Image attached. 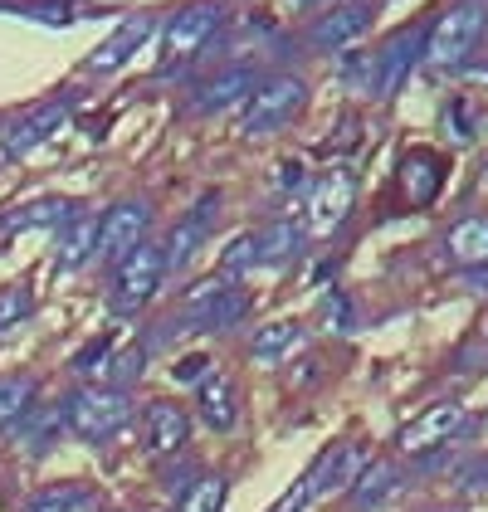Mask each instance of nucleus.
<instances>
[{"mask_svg": "<svg viewBox=\"0 0 488 512\" xmlns=\"http://www.w3.org/2000/svg\"><path fill=\"white\" fill-rule=\"evenodd\" d=\"M162 278H166L162 244H147V239H142L137 249H127L118 264H113V278H108V308H113V317L142 313V308L157 298Z\"/></svg>", "mask_w": 488, "mask_h": 512, "instance_id": "7ed1b4c3", "label": "nucleus"}, {"mask_svg": "<svg viewBox=\"0 0 488 512\" xmlns=\"http://www.w3.org/2000/svg\"><path fill=\"white\" fill-rule=\"evenodd\" d=\"M366 25H371V5L342 0V5H332L323 20L313 25V44L318 49H347V44H357L366 35Z\"/></svg>", "mask_w": 488, "mask_h": 512, "instance_id": "dca6fc26", "label": "nucleus"}, {"mask_svg": "<svg viewBox=\"0 0 488 512\" xmlns=\"http://www.w3.org/2000/svg\"><path fill=\"white\" fill-rule=\"evenodd\" d=\"M254 69H225L220 79H210L196 88V98H191V113H225L230 103H244L249 98V88H254Z\"/></svg>", "mask_w": 488, "mask_h": 512, "instance_id": "6ab92c4d", "label": "nucleus"}, {"mask_svg": "<svg viewBox=\"0 0 488 512\" xmlns=\"http://www.w3.org/2000/svg\"><path fill=\"white\" fill-rule=\"evenodd\" d=\"M220 25H225V10L215 0H196V5L176 10L166 20V35H162V74H176V69L196 64L205 49L215 44Z\"/></svg>", "mask_w": 488, "mask_h": 512, "instance_id": "39448f33", "label": "nucleus"}, {"mask_svg": "<svg viewBox=\"0 0 488 512\" xmlns=\"http://www.w3.org/2000/svg\"><path fill=\"white\" fill-rule=\"evenodd\" d=\"M79 205L74 200H64V196H44V200H30V205H20L0 230L5 235H20V230H49V225H64L69 215H74Z\"/></svg>", "mask_w": 488, "mask_h": 512, "instance_id": "4be33fe9", "label": "nucleus"}, {"mask_svg": "<svg viewBox=\"0 0 488 512\" xmlns=\"http://www.w3.org/2000/svg\"><path fill=\"white\" fill-rule=\"evenodd\" d=\"M10 430L25 444V454H44V449L59 439V430H64V410H30V405H25Z\"/></svg>", "mask_w": 488, "mask_h": 512, "instance_id": "5701e85b", "label": "nucleus"}, {"mask_svg": "<svg viewBox=\"0 0 488 512\" xmlns=\"http://www.w3.org/2000/svg\"><path fill=\"white\" fill-rule=\"evenodd\" d=\"M147 225H152L147 200H118L108 215H98V249H93V259L118 264L127 249H137L147 239Z\"/></svg>", "mask_w": 488, "mask_h": 512, "instance_id": "6e6552de", "label": "nucleus"}, {"mask_svg": "<svg viewBox=\"0 0 488 512\" xmlns=\"http://www.w3.org/2000/svg\"><path fill=\"white\" fill-rule=\"evenodd\" d=\"M259 264H284V259H293V249H298V225L293 220H274L269 230H259Z\"/></svg>", "mask_w": 488, "mask_h": 512, "instance_id": "bb28decb", "label": "nucleus"}, {"mask_svg": "<svg viewBox=\"0 0 488 512\" xmlns=\"http://www.w3.org/2000/svg\"><path fill=\"white\" fill-rule=\"evenodd\" d=\"M249 317V293L230 278H205V283H191L186 303H181V322L186 327H201V332H225Z\"/></svg>", "mask_w": 488, "mask_h": 512, "instance_id": "423d86ee", "label": "nucleus"}, {"mask_svg": "<svg viewBox=\"0 0 488 512\" xmlns=\"http://www.w3.org/2000/svg\"><path fill=\"white\" fill-rule=\"evenodd\" d=\"M464 425H469V410H464L459 400H440V405L420 410L406 430L396 434V449H401V454H425V449H440V444H449V439L464 430Z\"/></svg>", "mask_w": 488, "mask_h": 512, "instance_id": "1a4fd4ad", "label": "nucleus"}, {"mask_svg": "<svg viewBox=\"0 0 488 512\" xmlns=\"http://www.w3.org/2000/svg\"><path fill=\"white\" fill-rule=\"evenodd\" d=\"M59 410H64V430H74L83 444H103V439L127 430L132 395L122 386H79Z\"/></svg>", "mask_w": 488, "mask_h": 512, "instance_id": "f03ea898", "label": "nucleus"}, {"mask_svg": "<svg viewBox=\"0 0 488 512\" xmlns=\"http://www.w3.org/2000/svg\"><path fill=\"white\" fill-rule=\"evenodd\" d=\"M142 434H147V449H152L157 459H171V454H181L186 439H191V415H186L181 405H171V400H152V405L142 410Z\"/></svg>", "mask_w": 488, "mask_h": 512, "instance_id": "f8f14e48", "label": "nucleus"}, {"mask_svg": "<svg viewBox=\"0 0 488 512\" xmlns=\"http://www.w3.org/2000/svg\"><path fill=\"white\" fill-rule=\"evenodd\" d=\"M103 356H108V337H98L93 347H83V352L74 356V371H83V376H88V371H93V366H98Z\"/></svg>", "mask_w": 488, "mask_h": 512, "instance_id": "c9c22d12", "label": "nucleus"}, {"mask_svg": "<svg viewBox=\"0 0 488 512\" xmlns=\"http://www.w3.org/2000/svg\"><path fill=\"white\" fill-rule=\"evenodd\" d=\"M371 79H376L371 54H352V64H347V83H352V88H357V83H366V88H371Z\"/></svg>", "mask_w": 488, "mask_h": 512, "instance_id": "f704fd0d", "label": "nucleus"}, {"mask_svg": "<svg viewBox=\"0 0 488 512\" xmlns=\"http://www.w3.org/2000/svg\"><path fill=\"white\" fill-rule=\"evenodd\" d=\"M347 488H352V503H357V508H381L386 498H396L401 469H396L391 459H371V464L357 469V478H352Z\"/></svg>", "mask_w": 488, "mask_h": 512, "instance_id": "aec40b11", "label": "nucleus"}, {"mask_svg": "<svg viewBox=\"0 0 488 512\" xmlns=\"http://www.w3.org/2000/svg\"><path fill=\"white\" fill-rule=\"evenodd\" d=\"M352 205H357L352 171H342V166L323 171V176L313 181V191H308V235H337L342 220L352 215Z\"/></svg>", "mask_w": 488, "mask_h": 512, "instance_id": "0eeeda50", "label": "nucleus"}, {"mask_svg": "<svg viewBox=\"0 0 488 512\" xmlns=\"http://www.w3.org/2000/svg\"><path fill=\"white\" fill-rule=\"evenodd\" d=\"M303 103H308V88H303V79H293V74H269V79L254 83V88H249V98H244L240 132H244V137H269V132H284L288 122L303 113Z\"/></svg>", "mask_w": 488, "mask_h": 512, "instance_id": "20e7f679", "label": "nucleus"}, {"mask_svg": "<svg viewBox=\"0 0 488 512\" xmlns=\"http://www.w3.org/2000/svg\"><path fill=\"white\" fill-rule=\"evenodd\" d=\"M30 395H35V381H30V376H5V381H0V430H10V425L20 420V410L30 405Z\"/></svg>", "mask_w": 488, "mask_h": 512, "instance_id": "cd10ccee", "label": "nucleus"}, {"mask_svg": "<svg viewBox=\"0 0 488 512\" xmlns=\"http://www.w3.org/2000/svg\"><path fill=\"white\" fill-rule=\"evenodd\" d=\"M93 249H98V215H83V210H74V215L59 225L54 269H59V274H74V269H83V264L93 259Z\"/></svg>", "mask_w": 488, "mask_h": 512, "instance_id": "f3484780", "label": "nucleus"}, {"mask_svg": "<svg viewBox=\"0 0 488 512\" xmlns=\"http://www.w3.org/2000/svg\"><path fill=\"white\" fill-rule=\"evenodd\" d=\"M35 20H44V25H69L74 20V10L69 5H40V10H30Z\"/></svg>", "mask_w": 488, "mask_h": 512, "instance_id": "e433bc0d", "label": "nucleus"}, {"mask_svg": "<svg viewBox=\"0 0 488 512\" xmlns=\"http://www.w3.org/2000/svg\"><path fill=\"white\" fill-rule=\"evenodd\" d=\"M79 508H88V488L83 483H49L25 503V512H79Z\"/></svg>", "mask_w": 488, "mask_h": 512, "instance_id": "a878e982", "label": "nucleus"}, {"mask_svg": "<svg viewBox=\"0 0 488 512\" xmlns=\"http://www.w3.org/2000/svg\"><path fill=\"white\" fill-rule=\"evenodd\" d=\"M420 40H425V30H406V35H391L381 54H371V64H376V79H371V88H376L381 98H391V93L406 83L410 64L420 59Z\"/></svg>", "mask_w": 488, "mask_h": 512, "instance_id": "4468645a", "label": "nucleus"}, {"mask_svg": "<svg viewBox=\"0 0 488 512\" xmlns=\"http://www.w3.org/2000/svg\"><path fill=\"white\" fill-rule=\"evenodd\" d=\"M298 171H303L298 161H288V166H279V171H274V186H279V191H293V186H298Z\"/></svg>", "mask_w": 488, "mask_h": 512, "instance_id": "4c0bfd02", "label": "nucleus"}, {"mask_svg": "<svg viewBox=\"0 0 488 512\" xmlns=\"http://www.w3.org/2000/svg\"><path fill=\"white\" fill-rule=\"evenodd\" d=\"M225 508V478L220 473H201L181 488V503L176 512H220Z\"/></svg>", "mask_w": 488, "mask_h": 512, "instance_id": "393cba45", "label": "nucleus"}, {"mask_svg": "<svg viewBox=\"0 0 488 512\" xmlns=\"http://www.w3.org/2000/svg\"><path fill=\"white\" fill-rule=\"evenodd\" d=\"M445 254L464 269H484L488 264V215H469L445 235Z\"/></svg>", "mask_w": 488, "mask_h": 512, "instance_id": "412c9836", "label": "nucleus"}, {"mask_svg": "<svg viewBox=\"0 0 488 512\" xmlns=\"http://www.w3.org/2000/svg\"><path fill=\"white\" fill-rule=\"evenodd\" d=\"M484 30H488L484 0H459V5H449L445 15L425 30V40H420V59H425L430 69H459V64L479 49Z\"/></svg>", "mask_w": 488, "mask_h": 512, "instance_id": "f257e3e1", "label": "nucleus"}, {"mask_svg": "<svg viewBox=\"0 0 488 512\" xmlns=\"http://www.w3.org/2000/svg\"><path fill=\"white\" fill-rule=\"evenodd\" d=\"M142 366H147V347H127V352H118L108 366H103V371H108V386H122V391H127V386L142 376Z\"/></svg>", "mask_w": 488, "mask_h": 512, "instance_id": "c85d7f7f", "label": "nucleus"}, {"mask_svg": "<svg viewBox=\"0 0 488 512\" xmlns=\"http://www.w3.org/2000/svg\"><path fill=\"white\" fill-rule=\"evenodd\" d=\"M35 313V298H30V288H0V332H10L15 322H25V317Z\"/></svg>", "mask_w": 488, "mask_h": 512, "instance_id": "7c9ffc66", "label": "nucleus"}, {"mask_svg": "<svg viewBox=\"0 0 488 512\" xmlns=\"http://www.w3.org/2000/svg\"><path fill=\"white\" fill-rule=\"evenodd\" d=\"M215 205H220V196H205L191 215H181V220L171 225V235H166V244H162L166 274L186 269V264L205 249V239H210V230H215Z\"/></svg>", "mask_w": 488, "mask_h": 512, "instance_id": "9d476101", "label": "nucleus"}, {"mask_svg": "<svg viewBox=\"0 0 488 512\" xmlns=\"http://www.w3.org/2000/svg\"><path fill=\"white\" fill-rule=\"evenodd\" d=\"M147 35H152V15H132V20H122L118 30L88 54V74H113V69H122V64L147 44Z\"/></svg>", "mask_w": 488, "mask_h": 512, "instance_id": "2eb2a0df", "label": "nucleus"}, {"mask_svg": "<svg viewBox=\"0 0 488 512\" xmlns=\"http://www.w3.org/2000/svg\"><path fill=\"white\" fill-rule=\"evenodd\" d=\"M303 347V327L298 322H264L254 337H249V356L254 361H284Z\"/></svg>", "mask_w": 488, "mask_h": 512, "instance_id": "b1692460", "label": "nucleus"}, {"mask_svg": "<svg viewBox=\"0 0 488 512\" xmlns=\"http://www.w3.org/2000/svg\"><path fill=\"white\" fill-rule=\"evenodd\" d=\"M459 488L464 493H488V459H479V464H469L459 473Z\"/></svg>", "mask_w": 488, "mask_h": 512, "instance_id": "72a5a7b5", "label": "nucleus"}, {"mask_svg": "<svg viewBox=\"0 0 488 512\" xmlns=\"http://www.w3.org/2000/svg\"><path fill=\"white\" fill-rule=\"evenodd\" d=\"M313 498H318V493H313V478L303 473V478H298V483H293V488H288V493H284V498H279V503H274L269 512H303L308 503H313Z\"/></svg>", "mask_w": 488, "mask_h": 512, "instance_id": "2f4dec72", "label": "nucleus"}, {"mask_svg": "<svg viewBox=\"0 0 488 512\" xmlns=\"http://www.w3.org/2000/svg\"><path fill=\"white\" fill-rule=\"evenodd\" d=\"M210 371V356L196 352V356H181L176 366H171V376L181 381V386H201V376Z\"/></svg>", "mask_w": 488, "mask_h": 512, "instance_id": "473e14b6", "label": "nucleus"}, {"mask_svg": "<svg viewBox=\"0 0 488 512\" xmlns=\"http://www.w3.org/2000/svg\"><path fill=\"white\" fill-rule=\"evenodd\" d=\"M69 122V98H54V103H40L30 118H20L10 132H5V142H0V157H25V152H35L40 142H49L59 127Z\"/></svg>", "mask_w": 488, "mask_h": 512, "instance_id": "ddd939ff", "label": "nucleus"}, {"mask_svg": "<svg viewBox=\"0 0 488 512\" xmlns=\"http://www.w3.org/2000/svg\"><path fill=\"white\" fill-rule=\"evenodd\" d=\"M220 269L225 274H244V269H259V239L254 235H240L225 244V254H220Z\"/></svg>", "mask_w": 488, "mask_h": 512, "instance_id": "c756f323", "label": "nucleus"}, {"mask_svg": "<svg viewBox=\"0 0 488 512\" xmlns=\"http://www.w3.org/2000/svg\"><path fill=\"white\" fill-rule=\"evenodd\" d=\"M362 449L357 444H332V449H323L318 459H313V469H308V478H313V493L323 498V493H337V488H347L352 478H357V469H362Z\"/></svg>", "mask_w": 488, "mask_h": 512, "instance_id": "a211bd4d", "label": "nucleus"}, {"mask_svg": "<svg viewBox=\"0 0 488 512\" xmlns=\"http://www.w3.org/2000/svg\"><path fill=\"white\" fill-rule=\"evenodd\" d=\"M196 410H201L205 430H220L230 434L240 425V386H235V376L230 371H205L201 376V395H196Z\"/></svg>", "mask_w": 488, "mask_h": 512, "instance_id": "9b49d317", "label": "nucleus"}]
</instances>
